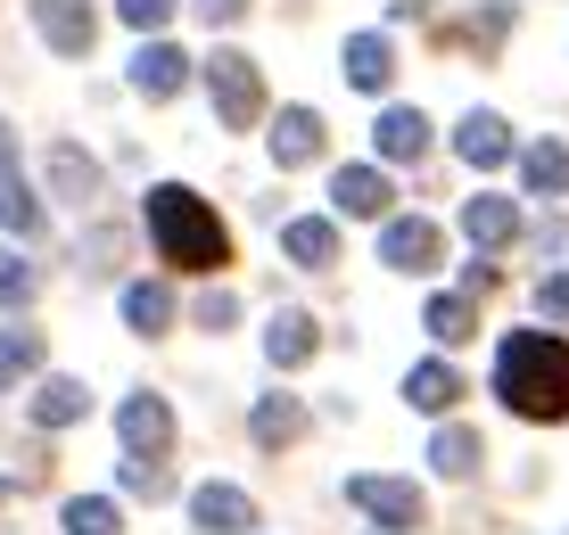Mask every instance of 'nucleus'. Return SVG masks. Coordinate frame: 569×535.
Here are the masks:
<instances>
[{
  "label": "nucleus",
  "instance_id": "1",
  "mask_svg": "<svg viewBox=\"0 0 569 535\" xmlns=\"http://www.w3.org/2000/svg\"><path fill=\"white\" fill-rule=\"evenodd\" d=\"M496 395L520 421H569V339L553 330H512L496 354Z\"/></svg>",
  "mask_w": 569,
  "mask_h": 535
},
{
  "label": "nucleus",
  "instance_id": "2",
  "mask_svg": "<svg viewBox=\"0 0 569 535\" xmlns=\"http://www.w3.org/2000/svg\"><path fill=\"white\" fill-rule=\"evenodd\" d=\"M149 240H157V255H166L173 272H223L231 264V231L214 223V206L199 190H182V182L149 190Z\"/></svg>",
  "mask_w": 569,
  "mask_h": 535
},
{
  "label": "nucleus",
  "instance_id": "3",
  "mask_svg": "<svg viewBox=\"0 0 569 535\" xmlns=\"http://www.w3.org/2000/svg\"><path fill=\"white\" fill-rule=\"evenodd\" d=\"M207 91H214V115H223V132H257L264 124V74L248 50H214L207 58Z\"/></svg>",
  "mask_w": 569,
  "mask_h": 535
},
{
  "label": "nucleus",
  "instance_id": "4",
  "mask_svg": "<svg viewBox=\"0 0 569 535\" xmlns=\"http://www.w3.org/2000/svg\"><path fill=\"white\" fill-rule=\"evenodd\" d=\"M33 33H42L58 58H83L100 42V17H91V0H33Z\"/></svg>",
  "mask_w": 569,
  "mask_h": 535
},
{
  "label": "nucleus",
  "instance_id": "5",
  "mask_svg": "<svg viewBox=\"0 0 569 535\" xmlns=\"http://www.w3.org/2000/svg\"><path fill=\"white\" fill-rule=\"evenodd\" d=\"M116 437L157 462V453L173 445V404H166V395H124V404H116Z\"/></svg>",
  "mask_w": 569,
  "mask_h": 535
},
{
  "label": "nucleus",
  "instance_id": "6",
  "mask_svg": "<svg viewBox=\"0 0 569 535\" xmlns=\"http://www.w3.org/2000/svg\"><path fill=\"white\" fill-rule=\"evenodd\" d=\"M347 494H356V503H363V511H371V519H380L388 535L421 527V486H413V478H356Z\"/></svg>",
  "mask_w": 569,
  "mask_h": 535
},
{
  "label": "nucleus",
  "instance_id": "7",
  "mask_svg": "<svg viewBox=\"0 0 569 535\" xmlns=\"http://www.w3.org/2000/svg\"><path fill=\"white\" fill-rule=\"evenodd\" d=\"M438 255H446V231L421 223V214H405V223L380 231V264H397V272H429Z\"/></svg>",
  "mask_w": 569,
  "mask_h": 535
},
{
  "label": "nucleus",
  "instance_id": "8",
  "mask_svg": "<svg viewBox=\"0 0 569 535\" xmlns=\"http://www.w3.org/2000/svg\"><path fill=\"white\" fill-rule=\"evenodd\" d=\"M322 141H330L322 108H281L272 115V165H306V157H322Z\"/></svg>",
  "mask_w": 569,
  "mask_h": 535
},
{
  "label": "nucleus",
  "instance_id": "9",
  "mask_svg": "<svg viewBox=\"0 0 569 535\" xmlns=\"http://www.w3.org/2000/svg\"><path fill=\"white\" fill-rule=\"evenodd\" d=\"M190 527L199 535H240V527H257V503H248L240 486H199L190 494Z\"/></svg>",
  "mask_w": 569,
  "mask_h": 535
},
{
  "label": "nucleus",
  "instance_id": "10",
  "mask_svg": "<svg viewBox=\"0 0 569 535\" xmlns=\"http://www.w3.org/2000/svg\"><path fill=\"white\" fill-rule=\"evenodd\" d=\"M330 198H339V214H363V223H380L397 190H388L380 165H339V173H330Z\"/></svg>",
  "mask_w": 569,
  "mask_h": 535
},
{
  "label": "nucleus",
  "instance_id": "11",
  "mask_svg": "<svg viewBox=\"0 0 569 535\" xmlns=\"http://www.w3.org/2000/svg\"><path fill=\"white\" fill-rule=\"evenodd\" d=\"M182 83H190V58L173 42H149L141 58H132V91H141V99H173Z\"/></svg>",
  "mask_w": 569,
  "mask_h": 535
},
{
  "label": "nucleus",
  "instance_id": "12",
  "mask_svg": "<svg viewBox=\"0 0 569 535\" xmlns=\"http://www.w3.org/2000/svg\"><path fill=\"white\" fill-rule=\"evenodd\" d=\"M462 231H470L479 248H512V240H520V206H512V198H496V190H479V198L462 206Z\"/></svg>",
  "mask_w": 569,
  "mask_h": 535
},
{
  "label": "nucleus",
  "instance_id": "13",
  "mask_svg": "<svg viewBox=\"0 0 569 535\" xmlns=\"http://www.w3.org/2000/svg\"><path fill=\"white\" fill-rule=\"evenodd\" d=\"M281 248H289V264L322 272V264H339V223H322V214H298V223H281Z\"/></svg>",
  "mask_w": 569,
  "mask_h": 535
},
{
  "label": "nucleus",
  "instance_id": "14",
  "mask_svg": "<svg viewBox=\"0 0 569 535\" xmlns=\"http://www.w3.org/2000/svg\"><path fill=\"white\" fill-rule=\"evenodd\" d=\"M371 149L397 157V165L429 157V115H421V108H388V115H380V132H371Z\"/></svg>",
  "mask_w": 569,
  "mask_h": 535
},
{
  "label": "nucleus",
  "instance_id": "15",
  "mask_svg": "<svg viewBox=\"0 0 569 535\" xmlns=\"http://www.w3.org/2000/svg\"><path fill=\"white\" fill-rule=\"evenodd\" d=\"M405 404L413 412H455L462 404V371L455 363H413L405 371Z\"/></svg>",
  "mask_w": 569,
  "mask_h": 535
},
{
  "label": "nucleus",
  "instance_id": "16",
  "mask_svg": "<svg viewBox=\"0 0 569 535\" xmlns=\"http://www.w3.org/2000/svg\"><path fill=\"white\" fill-rule=\"evenodd\" d=\"M455 149L470 157V165H503V157H512V124H503V115H487V108H470L462 132H455Z\"/></svg>",
  "mask_w": 569,
  "mask_h": 535
},
{
  "label": "nucleus",
  "instance_id": "17",
  "mask_svg": "<svg viewBox=\"0 0 569 535\" xmlns=\"http://www.w3.org/2000/svg\"><path fill=\"white\" fill-rule=\"evenodd\" d=\"M388 74H397V42H388V33H356V42H347V83L388 91Z\"/></svg>",
  "mask_w": 569,
  "mask_h": 535
},
{
  "label": "nucleus",
  "instance_id": "18",
  "mask_svg": "<svg viewBox=\"0 0 569 535\" xmlns=\"http://www.w3.org/2000/svg\"><path fill=\"white\" fill-rule=\"evenodd\" d=\"M248 428H257L264 453H281V445L306 437V404H298V395H257V421H248Z\"/></svg>",
  "mask_w": 569,
  "mask_h": 535
},
{
  "label": "nucleus",
  "instance_id": "19",
  "mask_svg": "<svg viewBox=\"0 0 569 535\" xmlns=\"http://www.w3.org/2000/svg\"><path fill=\"white\" fill-rule=\"evenodd\" d=\"M83 412H91L83 380H42V387H33V428H74Z\"/></svg>",
  "mask_w": 569,
  "mask_h": 535
},
{
  "label": "nucleus",
  "instance_id": "20",
  "mask_svg": "<svg viewBox=\"0 0 569 535\" xmlns=\"http://www.w3.org/2000/svg\"><path fill=\"white\" fill-rule=\"evenodd\" d=\"M50 182H58V198H74V206H83V198H100V165H91L74 141H58V149H50Z\"/></svg>",
  "mask_w": 569,
  "mask_h": 535
},
{
  "label": "nucleus",
  "instance_id": "21",
  "mask_svg": "<svg viewBox=\"0 0 569 535\" xmlns=\"http://www.w3.org/2000/svg\"><path fill=\"white\" fill-rule=\"evenodd\" d=\"M124 322L141 330V339L173 330V289H157V281H132V289H124Z\"/></svg>",
  "mask_w": 569,
  "mask_h": 535
},
{
  "label": "nucleus",
  "instance_id": "22",
  "mask_svg": "<svg viewBox=\"0 0 569 535\" xmlns=\"http://www.w3.org/2000/svg\"><path fill=\"white\" fill-rule=\"evenodd\" d=\"M520 173H528V190H537V198H561L569 190V149L561 141H537L520 157Z\"/></svg>",
  "mask_w": 569,
  "mask_h": 535
},
{
  "label": "nucleus",
  "instance_id": "23",
  "mask_svg": "<svg viewBox=\"0 0 569 535\" xmlns=\"http://www.w3.org/2000/svg\"><path fill=\"white\" fill-rule=\"evenodd\" d=\"M429 470H438V478H470V470H479V437H470V428H438V437H429Z\"/></svg>",
  "mask_w": 569,
  "mask_h": 535
},
{
  "label": "nucleus",
  "instance_id": "24",
  "mask_svg": "<svg viewBox=\"0 0 569 535\" xmlns=\"http://www.w3.org/2000/svg\"><path fill=\"white\" fill-rule=\"evenodd\" d=\"M264 354H272V363H306V354H313V322H306V313H272V330H264Z\"/></svg>",
  "mask_w": 569,
  "mask_h": 535
},
{
  "label": "nucleus",
  "instance_id": "25",
  "mask_svg": "<svg viewBox=\"0 0 569 535\" xmlns=\"http://www.w3.org/2000/svg\"><path fill=\"white\" fill-rule=\"evenodd\" d=\"M429 339H446V346H462V339H479V313H470V296H429Z\"/></svg>",
  "mask_w": 569,
  "mask_h": 535
},
{
  "label": "nucleus",
  "instance_id": "26",
  "mask_svg": "<svg viewBox=\"0 0 569 535\" xmlns=\"http://www.w3.org/2000/svg\"><path fill=\"white\" fill-rule=\"evenodd\" d=\"M0 231H42V206L17 182V165H0Z\"/></svg>",
  "mask_w": 569,
  "mask_h": 535
},
{
  "label": "nucleus",
  "instance_id": "27",
  "mask_svg": "<svg viewBox=\"0 0 569 535\" xmlns=\"http://www.w3.org/2000/svg\"><path fill=\"white\" fill-rule=\"evenodd\" d=\"M42 371V330H0V387Z\"/></svg>",
  "mask_w": 569,
  "mask_h": 535
},
{
  "label": "nucleus",
  "instance_id": "28",
  "mask_svg": "<svg viewBox=\"0 0 569 535\" xmlns=\"http://www.w3.org/2000/svg\"><path fill=\"white\" fill-rule=\"evenodd\" d=\"M116 527H124V519H116L108 494H74V503H67V535H116Z\"/></svg>",
  "mask_w": 569,
  "mask_h": 535
},
{
  "label": "nucleus",
  "instance_id": "29",
  "mask_svg": "<svg viewBox=\"0 0 569 535\" xmlns=\"http://www.w3.org/2000/svg\"><path fill=\"white\" fill-rule=\"evenodd\" d=\"M33 289H42V272H33L26 264V255H17V248H0V305H33Z\"/></svg>",
  "mask_w": 569,
  "mask_h": 535
},
{
  "label": "nucleus",
  "instance_id": "30",
  "mask_svg": "<svg viewBox=\"0 0 569 535\" xmlns=\"http://www.w3.org/2000/svg\"><path fill=\"white\" fill-rule=\"evenodd\" d=\"M173 9H182V0H116V17H124V26H141V33L173 26Z\"/></svg>",
  "mask_w": 569,
  "mask_h": 535
},
{
  "label": "nucleus",
  "instance_id": "31",
  "mask_svg": "<svg viewBox=\"0 0 569 535\" xmlns=\"http://www.w3.org/2000/svg\"><path fill=\"white\" fill-rule=\"evenodd\" d=\"M124 486H132V494H166V470H157L149 453H132V462H124Z\"/></svg>",
  "mask_w": 569,
  "mask_h": 535
},
{
  "label": "nucleus",
  "instance_id": "32",
  "mask_svg": "<svg viewBox=\"0 0 569 535\" xmlns=\"http://www.w3.org/2000/svg\"><path fill=\"white\" fill-rule=\"evenodd\" d=\"M199 322H207V330H231V322H240V305L214 289V296H199Z\"/></svg>",
  "mask_w": 569,
  "mask_h": 535
},
{
  "label": "nucleus",
  "instance_id": "33",
  "mask_svg": "<svg viewBox=\"0 0 569 535\" xmlns=\"http://www.w3.org/2000/svg\"><path fill=\"white\" fill-rule=\"evenodd\" d=\"M537 305H545V313H553V322H569V272H553V281H545V289H537Z\"/></svg>",
  "mask_w": 569,
  "mask_h": 535
},
{
  "label": "nucleus",
  "instance_id": "34",
  "mask_svg": "<svg viewBox=\"0 0 569 535\" xmlns=\"http://www.w3.org/2000/svg\"><path fill=\"white\" fill-rule=\"evenodd\" d=\"M240 9H248V0H199V17H207V26H231Z\"/></svg>",
  "mask_w": 569,
  "mask_h": 535
}]
</instances>
